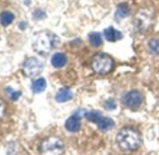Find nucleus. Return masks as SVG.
Wrapping results in <instances>:
<instances>
[{
	"label": "nucleus",
	"mask_w": 159,
	"mask_h": 155,
	"mask_svg": "<svg viewBox=\"0 0 159 155\" xmlns=\"http://www.w3.org/2000/svg\"><path fill=\"white\" fill-rule=\"evenodd\" d=\"M72 97H73V93L68 88H62V89H60L57 92L56 95H55V99L59 103L66 102V101L70 100Z\"/></svg>",
	"instance_id": "nucleus-10"
},
{
	"label": "nucleus",
	"mask_w": 159,
	"mask_h": 155,
	"mask_svg": "<svg viewBox=\"0 0 159 155\" xmlns=\"http://www.w3.org/2000/svg\"><path fill=\"white\" fill-rule=\"evenodd\" d=\"M84 113V110L82 109H79L78 111H76L71 117H69L66 123H65V126H66V129L71 133H76V132H79L80 129L82 127V123H81V118L83 117V114Z\"/></svg>",
	"instance_id": "nucleus-8"
},
{
	"label": "nucleus",
	"mask_w": 159,
	"mask_h": 155,
	"mask_svg": "<svg viewBox=\"0 0 159 155\" xmlns=\"http://www.w3.org/2000/svg\"><path fill=\"white\" fill-rule=\"evenodd\" d=\"M10 90H11V92H9V94H10V97L11 100L16 101L22 95V93L20 91H14V90H11V88H10Z\"/></svg>",
	"instance_id": "nucleus-18"
},
{
	"label": "nucleus",
	"mask_w": 159,
	"mask_h": 155,
	"mask_svg": "<svg viewBox=\"0 0 159 155\" xmlns=\"http://www.w3.org/2000/svg\"><path fill=\"white\" fill-rule=\"evenodd\" d=\"M142 95L138 91H131L126 93L123 97V102L125 107L135 109L139 108L142 103Z\"/></svg>",
	"instance_id": "nucleus-7"
},
{
	"label": "nucleus",
	"mask_w": 159,
	"mask_h": 155,
	"mask_svg": "<svg viewBox=\"0 0 159 155\" xmlns=\"http://www.w3.org/2000/svg\"><path fill=\"white\" fill-rule=\"evenodd\" d=\"M129 8L125 3H123L121 5L118 6L117 8V11H116V18H121V19H125L127 15H129Z\"/></svg>",
	"instance_id": "nucleus-14"
},
{
	"label": "nucleus",
	"mask_w": 159,
	"mask_h": 155,
	"mask_svg": "<svg viewBox=\"0 0 159 155\" xmlns=\"http://www.w3.org/2000/svg\"><path fill=\"white\" fill-rule=\"evenodd\" d=\"M85 117L88 121H91L92 122L96 123L98 126V129L103 132L110 131L114 126V121L112 119L102 116L101 112L97 110L86 112Z\"/></svg>",
	"instance_id": "nucleus-4"
},
{
	"label": "nucleus",
	"mask_w": 159,
	"mask_h": 155,
	"mask_svg": "<svg viewBox=\"0 0 159 155\" xmlns=\"http://www.w3.org/2000/svg\"><path fill=\"white\" fill-rule=\"evenodd\" d=\"M59 43V38L56 35L49 31L39 33L33 41V48L35 51L41 55L50 53Z\"/></svg>",
	"instance_id": "nucleus-1"
},
{
	"label": "nucleus",
	"mask_w": 159,
	"mask_h": 155,
	"mask_svg": "<svg viewBox=\"0 0 159 155\" xmlns=\"http://www.w3.org/2000/svg\"><path fill=\"white\" fill-rule=\"evenodd\" d=\"M4 111H5V105L4 103L2 102V100L0 99V118H1L4 114Z\"/></svg>",
	"instance_id": "nucleus-19"
},
{
	"label": "nucleus",
	"mask_w": 159,
	"mask_h": 155,
	"mask_svg": "<svg viewBox=\"0 0 159 155\" xmlns=\"http://www.w3.org/2000/svg\"><path fill=\"white\" fill-rule=\"evenodd\" d=\"M91 65L93 70L100 75H105L110 73L113 67V60L107 53H97L91 61Z\"/></svg>",
	"instance_id": "nucleus-3"
},
{
	"label": "nucleus",
	"mask_w": 159,
	"mask_h": 155,
	"mask_svg": "<svg viewBox=\"0 0 159 155\" xmlns=\"http://www.w3.org/2000/svg\"><path fill=\"white\" fill-rule=\"evenodd\" d=\"M104 106H105V108L108 109V110H112V109H115L116 108V103H115V100L112 99V98H110L108 100L105 101L104 103Z\"/></svg>",
	"instance_id": "nucleus-17"
},
{
	"label": "nucleus",
	"mask_w": 159,
	"mask_h": 155,
	"mask_svg": "<svg viewBox=\"0 0 159 155\" xmlns=\"http://www.w3.org/2000/svg\"><path fill=\"white\" fill-rule=\"evenodd\" d=\"M116 140L121 148L125 150H135L141 144L139 134L132 128H123L116 136Z\"/></svg>",
	"instance_id": "nucleus-2"
},
{
	"label": "nucleus",
	"mask_w": 159,
	"mask_h": 155,
	"mask_svg": "<svg viewBox=\"0 0 159 155\" xmlns=\"http://www.w3.org/2000/svg\"><path fill=\"white\" fill-rule=\"evenodd\" d=\"M64 150L63 141L56 137L52 136L46 139L41 144V152L46 154H60Z\"/></svg>",
	"instance_id": "nucleus-5"
},
{
	"label": "nucleus",
	"mask_w": 159,
	"mask_h": 155,
	"mask_svg": "<svg viewBox=\"0 0 159 155\" xmlns=\"http://www.w3.org/2000/svg\"><path fill=\"white\" fill-rule=\"evenodd\" d=\"M149 47L151 51L156 54H159V39L153 38L149 42Z\"/></svg>",
	"instance_id": "nucleus-16"
},
{
	"label": "nucleus",
	"mask_w": 159,
	"mask_h": 155,
	"mask_svg": "<svg viewBox=\"0 0 159 155\" xmlns=\"http://www.w3.org/2000/svg\"><path fill=\"white\" fill-rule=\"evenodd\" d=\"M104 36L106 38V39L108 41H111V42H114V41H117V40H120L122 38V33L118 30H116L115 28L110 26L108 27L107 29L104 30Z\"/></svg>",
	"instance_id": "nucleus-9"
},
{
	"label": "nucleus",
	"mask_w": 159,
	"mask_h": 155,
	"mask_svg": "<svg viewBox=\"0 0 159 155\" xmlns=\"http://www.w3.org/2000/svg\"><path fill=\"white\" fill-rule=\"evenodd\" d=\"M13 20H14V15L10 11H5L0 16V23L4 26L10 25L13 22Z\"/></svg>",
	"instance_id": "nucleus-13"
},
{
	"label": "nucleus",
	"mask_w": 159,
	"mask_h": 155,
	"mask_svg": "<svg viewBox=\"0 0 159 155\" xmlns=\"http://www.w3.org/2000/svg\"><path fill=\"white\" fill-rule=\"evenodd\" d=\"M43 64L36 57L28 58L24 64V71L29 77H36L43 70Z\"/></svg>",
	"instance_id": "nucleus-6"
},
{
	"label": "nucleus",
	"mask_w": 159,
	"mask_h": 155,
	"mask_svg": "<svg viewBox=\"0 0 159 155\" xmlns=\"http://www.w3.org/2000/svg\"><path fill=\"white\" fill-rule=\"evenodd\" d=\"M47 87V82L45 81V79L43 78H39V79L36 80L33 84H32V91L35 94H39L42 93Z\"/></svg>",
	"instance_id": "nucleus-12"
},
{
	"label": "nucleus",
	"mask_w": 159,
	"mask_h": 155,
	"mask_svg": "<svg viewBox=\"0 0 159 155\" xmlns=\"http://www.w3.org/2000/svg\"><path fill=\"white\" fill-rule=\"evenodd\" d=\"M89 41L95 47L100 46L103 42L100 33H98V32H92L89 34Z\"/></svg>",
	"instance_id": "nucleus-15"
},
{
	"label": "nucleus",
	"mask_w": 159,
	"mask_h": 155,
	"mask_svg": "<svg viewBox=\"0 0 159 155\" xmlns=\"http://www.w3.org/2000/svg\"><path fill=\"white\" fill-rule=\"evenodd\" d=\"M66 62H67L66 56L61 52H57L53 54L52 57V64L55 68H61L65 66L66 64Z\"/></svg>",
	"instance_id": "nucleus-11"
}]
</instances>
